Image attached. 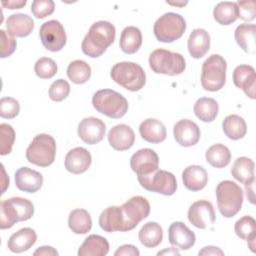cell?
I'll use <instances>...</instances> for the list:
<instances>
[{"mask_svg":"<svg viewBox=\"0 0 256 256\" xmlns=\"http://www.w3.org/2000/svg\"><path fill=\"white\" fill-rule=\"evenodd\" d=\"M116 29L108 21H97L93 23L84 37L81 48L84 54L91 58L100 57L114 42Z\"/></svg>","mask_w":256,"mask_h":256,"instance_id":"cell-1","label":"cell"},{"mask_svg":"<svg viewBox=\"0 0 256 256\" xmlns=\"http://www.w3.org/2000/svg\"><path fill=\"white\" fill-rule=\"evenodd\" d=\"M0 228L8 229L17 222L29 220L34 214L33 203L22 197H12L1 202Z\"/></svg>","mask_w":256,"mask_h":256,"instance_id":"cell-2","label":"cell"},{"mask_svg":"<svg viewBox=\"0 0 256 256\" xmlns=\"http://www.w3.org/2000/svg\"><path fill=\"white\" fill-rule=\"evenodd\" d=\"M216 198L221 215L231 218L240 211L244 195L239 185L233 181L224 180L216 187Z\"/></svg>","mask_w":256,"mask_h":256,"instance_id":"cell-3","label":"cell"},{"mask_svg":"<svg viewBox=\"0 0 256 256\" xmlns=\"http://www.w3.org/2000/svg\"><path fill=\"white\" fill-rule=\"evenodd\" d=\"M92 105L96 111L113 119L123 117L128 110L126 98L112 89L97 91L92 97Z\"/></svg>","mask_w":256,"mask_h":256,"instance_id":"cell-4","label":"cell"},{"mask_svg":"<svg viewBox=\"0 0 256 256\" xmlns=\"http://www.w3.org/2000/svg\"><path fill=\"white\" fill-rule=\"evenodd\" d=\"M112 80L129 91H139L146 83V74L143 68L129 61L116 63L110 72Z\"/></svg>","mask_w":256,"mask_h":256,"instance_id":"cell-5","label":"cell"},{"mask_svg":"<svg viewBox=\"0 0 256 256\" xmlns=\"http://www.w3.org/2000/svg\"><path fill=\"white\" fill-rule=\"evenodd\" d=\"M56 155L55 139L49 134H38L31 141L26 150L27 160L40 167L50 166Z\"/></svg>","mask_w":256,"mask_h":256,"instance_id":"cell-6","label":"cell"},{"mask_svg":"<svg viewBox=\"0 0 256 256\" xmlns=\"http://www.w3.org/2000/svg\"><path fill=\"white\" fill-rule=\"evenodd\" d=\"M227 64L225 59L218 55H210L202 65L201 71V85L211 92L220 90L226 82Z\"/></svg>","mask_w":256,"mask_h":256,"instance_id":"cell-7","label":"cell"},{"mask_svg":"<svg viewBox=\"0 0 256 256\" xmlns=\"http://www.w3.org/2000/svg\"><path fill=\"white\" fill-rule=\"evenodd\" d=\"M149 66L157 74L175 76L184 72L186 64L180 53L156 49L149 56Z\"/></svg>","mask_w":256,"mask_h":256,"instance_id":"cell-8","label":"cell"},{"mask_svg":"<svg viewBox=\"0 0 256 256\" xmlns=\"http://www.w3.org/2000/svg\"><path fill=\"white\" fill-rule=\"evenodd\" d=\"M185 30V19L180 14L174 12H168L160 16L153 27L156 39L163 43H171L178 40Z\"/></svg>","mask_w":256,"mask_h":256,"instance_id":"cell-9","label":"cell"},{"mask_svg":"<svg viewBox=\"0 0 256 256\" xmlns=\"http://www.w3.org/2000/svg\"><path fill=\"white\" fill-rule=\"evenodd\" d=\"M140 185L151 192L171 196L176 192L177 181L175 176L168 171L157 169L151 174L137 176Z\"/></svg>","mask_w":256,"mask_h":256,"instance_id":"cell-10","label":"cell"},{"mask_svg":"<svg viewBox=\"0 0 256 256\" xmlns=\"http://www.w3.org/2000/svg\"><path fill=\"white\" fill-rule=\"evenodd\" d=\"M123 229L127 232L134 229L139 222L148 217L150 213V204L148 200L142 196H134L127 200L122 206Z\"/></svg>","mask_w":256,"mask_h":256,"instance_id":"cell-11","label":"cell"},{"mask_svg":"<svg viewBox=\"0 0 256 256\" xmlns=\"http://www.w3.org/2000/svg\"><path fill=\"white\" fill-rule=\"evenodd\" d=\"M43 46L52 52L60 51L66 44V33L63 25L58 20H49L43 23L39 30Z\"/></svg>","mask_w":256,"mask_h":256,"instance_id":"cell-12","label":"cell"},{"mask_svg":"<svg viewBox=\"0 0 256 256\" xmlns=\"http://www.w3.org/2000/svg\"><path fill=\"white\" fill-rule=\"evenodd\" d=\"M215 219L214 207L207 200L196 201L189 207L188 220L193 226L199 229H206L211 226L214 224Z\"/></svg>","mask_w":256,"mask_h":256,"instance_id":"cell-13","label":"cell"},{"mask_svg":"<svg viewBox=\"0 0 256 256\" xmlns=\"http://www.w3.org/2000/svg\"><path fill=\"white\" fill-rule=\"evenodd\" d=\"M130 166L137 176L148 175L158 169L159 157L154 150L143 148L132 155Z\"/></svg>","mask_w":256,"mask_h":256,"instance_id":"cell-14","label":"cell"},{"mask_svg":"<svg viewBox=\"0 0 256 256\" xmlns=\"http://www.w3.org/2000/svg\"><path fill=\"white\" fill-rule=\"evenodd\" d=\"M77 132L83 142L89 145H94L104 138L106 126L99 118L86 117L79 123Z\"/></svg>","mask_w":256,"mask_h":256,"instance_id":"cell-15","label":"cell"},{"mask_svg":"<svg viewBox=\"0 0 256 256\" xmlns=\"http://www.w3.org/2000/svg\"><path fill=\"white\" fill-rule=\"evenodd\" d=\"M173 134L176 142L184 147L197 144L201 135L198 125L189 119L179 120L174 125Z\"/></svg>","mask_w":256,"mask_h":256,"instance_id":"cell-16","label":"cell"},{"mask_svg":"<svg viewBox=\"0 0 256 256\" xmlns=\"http://www.w3.org/2000/svg\"><path fill=\"white\" fill-rule=\"evenodd\" d=\"M168 239L171 245L181 249H190L196 241L194 232H192L183 222H173L168 229Z\"/></svg>","mask_w":256,"mask_h":256,"instance_id":"cell-17","label":"cell"},{"mask_svg":"<svg viewBox=\"0 0 256 256\" xmlns=\"http://www.w3.org/2000/svg\"><path fill=\"white\" fill-rule=\"evenodd\" d=\"M233 83L251 99H255L256 73L250 65H239L233 71Z\"/></svg>","mask_w":256,"mask_h":256,"instance_id":"cell-18","label":"cell"},{"mask_svg":"<svg viewBox=\"0 0 256 256\" xmlns=\"http://www.w3.org/2000/svg\"><path fill=\"white\" fill-rule=\"evenodd\" d=\"M108 141L113 149L117 151H125L133 146L135 134L130 126L126 124H118L110 129L108 133Z\"/></svg>","mask_w":256,"mask_h":256,"instance_id":"cell-19","label":"cell"},{"mask_svg":"<svg viewBox=\"0 0 256 256\" xmlns=\"http://www.w3.org/2000/svg\"><path fill=\"white\" fill-rule=\"evenodd\" d=\"M92 162L90 152L83 147L71 149L65 157V168L72 174H81L88 170Z\"/></svg>","mask_w":256,"mask_h":256,"instance_id":"cell-20","label":"cell"},{"mask_svg":"<svg viewBox=\"0 0 256 256\" xmlns=\"http://www.w3.org/2000/svg\"><path fill=\"white\" fill-rule=\"evenodd\" d=\"M43 184L42 175L28 167H21L15 172V185L16 187L27 193L37 192Z\"/></svg>","mask_w":256,"mask_h":256,"instance_id":"cell-21","label":"cell"},{"mask_svg":"<svg viewBox=\"0 0 256 256\" xmlns=\"http://www.w3.org/2000/svg\"><path fill=\"white\" fill-rule=\"evenodd\" d=\"M36 240V232L30 227H25L10 236L7 246L13 253H22L30 249L35 244Z\"/></svg>","mask_w":256,"mask_h":256,"instance_id":"cell-22","label":"cell"},{"mask_svg":"<svg viewBox=\"0 0 256 256\" xmlns=\"http://www.w3.org/2000/svg\"><path fill=\"white\" fill-rule=\"evenodd\" d=\"M183 184L186 189L196 192L202 190L208 182L206 170L199 165H190L182 173Z\"/></svg>","mask_w":256,"mask_h":256,"instance_id":"cell-23","label":"cell"},{"mask_svg":"<svg viewBox=\"0 0 256 256\" xmlns=\"http://www.w3.org/2000/svg\"><path fill=\"white\" fill-rule=\"evenodd\" d=\"M210 48V35L202 29H194L188 38V51L192 58L199 59L205 56Z\"/></svg>","mask_w":256,"mask_h":256,"instance_id":"cell-24","label":"cell"},{"mask_svg":"<svg viewBox=\"0 0 256 256\" xmlns=\"http://www.w3.org/2000/svg\"><path fill=\"white\" fill-rule=\"evenodd\" d=\"M139 133L145 141L149 143H160L166 139L167 131L162 122L154 118H148L141 122Z\"/></svg>","mask_w":256,"mask_h":256,"instance_id":"cell-25","label":"cell"},{"mask_svg":"<svg viewBox=\"0 0 256 256\" xmlns=\"http://www.w3.org/2000/svg\"><path fill=\"white\" fill-rule=\"evenodd\" d=\"M8 32L16 37H26L31 34L34 29V21L27 14H12L6 21Z\"/></svg>","mask_w":256,"mask_h":256,"instance_id":"cell-26","label":"cell"},{"mask_svg":"<svg viewBox=\"0 0 256 256\" xmlns=\"http://www.w3.org/2000/svg\"><path fill=\"white\" fill-rule=\"evenodd\" d=\"M99 225L106 232H122L123 215L121 206H110L103 210L99 216Z\"/></svg>","mask_w":256,"mask_h":256,"instance_id":"cell-27","label":"cell"},{"mask_svg":"<svg viewBox=\"0 0 256 256\" xmlns=\"http://www.w3.org/2000/svg\"><path fill=\"white\" fill-rule=\"evenodd\" d=\"M109 252V243L106 238L92 234L89 235L78 250L79 256H105Z\"/></svg>","mask_w":256,"mask_h":256,"instance_id":"cell-28","label":"cell"},{"mask_svg":"<svg viewBox=\"0 0 256 256\" xmlns=\"http://www.w3.org/2000/svg\"><path fill=\"white\" fill-rule=\"evenodd\" d=\"M142 44V33L135 26H128L123 29L120 35L119 45L126 54L136 53Z\"/></svg>","mask_w":256,"mask_h":256,"instance_id":"cell-29","label":"cell"},{"mask_svg":"<svg viewBox=\"0 0 256 256\" xmlns=\"http://www.w3.org/2000/svg\"><path fill=\"white\" fill-rule=\"evenodd\" d=\"M255 164L248 157H238L231 168L232 176L239 182L246 184L255 180L254 174Z\"/></svg>","mask_w":256,"mask_h":256,"instance_id":"cell-30","label":"cell"},{"mask_svg":"<svg viewBox=\"0 0 256 256\" xmlns=\"http://www.w3.org/2000/svg\"><path fill=\"white\" fill-rule=\"evenodd\" d=\"M138 237L143 246L147 248H154L162 242V227L156 222H147L140 229Z\"/></svg>","mask_w":256,"mask_h":256,"instance_id":"cell-31","label":"cell"},{"mask_svg":"<svg viewBox=\"0 0 256 256\" xmlns=\"http://www.w3.org/2000/svg\"><path fill=\"white\" fill-rule=\"evenodd\" d=\"M255 32L256 26L248 23L240 24L235 30L234 36L237 44L247 53L255 52Z\"/></svg>","mask_w":256,"mask_h":256,"instance_id":"cell-32","label":"cell"},{"mask_svg":"<svg viewBox=\"0 0 256 256\" xmlns=\"http://www.w3.org/2000/svg\"><path fill=\"white\" fill-rule=\"evenodd\" d=\"M194 113L203 122H212L218 115L219 106L215 99L208 97L199 98L194 104Z\"/></svg>","mask_w":256,"mask_h":256,"instance_id":"cell-33","label":"cell"},{"mask_svg":"<svg viewBox=\"0 0 256 256\" xmlns=\"http://www.w3.org/2000/svg\"><path fill=\"white\" fill-rule=\"evenodd\" d=\"M224 134L231 140H239L246 135L247 125L245 120L239 115H228L222 123Z\"/></svg>","mask_w":256,"mask_h":256,"instance_id":"cell-34","label":"cell"},{"mask_svg":"<svg viewBox=\"0 0 256 256\" xmlns=\"http://www.w3.org/2000/svg\"><path fill=\"white\" fill-rule=\"evenodd\" d=\"M213 17L221 25H230L239 18L236 2H219L213 10Z\"/></svg>","mask_w":256,"mask_h":256,"instance_id":"cell-35","label":"cell"},{"mask_svg":"<svg viewBox=\"0 0 256 256\" xmlns=\"http://www.w3.org/2000/svg\"><path fill=\"white\" fill-rule=\"evenodd\" d=\"M68 226L75 234H86L92 228V219L85 209H74L70 212Z\"/></svg>","mask_w":256,"mask_h":256,"instance_id":"cell-36","label":"cell"},{"mask_svg":"<svg viewBox=\"0 0 256 256\" xmlns=\"http://www.w3.org/2000/svg\"><path fill=\"white\" fill-rule=\"evenodd\" d=\"M206 161L215 168L226 167L231 160V152L223 144H214L208 148L205 154Z\"/></svg>","mask_w":256,"mask_h":256,"instance_id":"cell-37","label":"cell"},{"mask_svg":"<svg viewBox=\"0 0 256 256\" xmlns=\"http://www.w3.org/2000/svg\"><path fill=\"white\" fill-rule=\"evenodd\" d=\"M67 76L75 84H84L91 77V68L83 60H74L67 67Z\"/></svg>","mask_w":256,"mask_h":256,"instance_id":"cell-38","label":"cell"},{"mask_svg":"<svg viewBox=\"0 0 256 256\" xmlns=\"http://www.w3.org/2000/svg\"><path fill=\"white\" fill-rule=\"evenodd\" d=\"M234 230L236 235L243 240L256 238V221L251 216H243L236 221Z\"/></svg>","mask_w":256,"mask_h":256,"instance_id":"cell-39","label":"cell"},{"mask_svg":"<svg viewBox=\"0 0 256 256\" xmlns=\"http://www.w3.org/2000/svg\"><path fill=\"white\" fill-rule=\"evenodd\" d=\"M58 67L56 62L49 57H41L34 65L36 75L41 79H50L57 73Z\"/></svg>","mask_w":256,"mask_h":256,"instance_id":"cell-40","label":"cell"},{"mask_svg":"<svg viewBox=\"0 0 256 256\" xmlns=\"http://www.w3.org/2000/svg\"><path fill=\"white\" fill-rule=\"evenodd\" d=\"M0 155L4 156L12 151L15 140V131L7 123L0 124Z\"/></svg>","mask_w":256,"mask_h":256,"instance_id":"cell-41","label":"cell"},{"mask_svg":"<svg viewBox=\"0 0 256 256\" xmlns=\"http://www.w3.org/2000/svg\"><path fill=\"white\" fill-rule=\"evenodd\" d=\"M70 93V85L64 79H58L54 81L48 91L49 98L53 101L60 102L64 100Z\"/></svg>","mask_w":256,"mask_h":256,"instance_id":"cell-42","label":"cell"},{"mask_svg":"<svg viewBox=\"0 0 256 256\" xmlns=\"http://www.w3.org/2000/svg\"><path fill=\"white\" fill-rule=\"evenodd\" d=\"M20 112L19 102L12 97H3L0 100V116L5 119L15 118Z\"/></svg>","mask_w":256,"mask_h":256,"instance_id":"cell-43","label":"cell"},{"mask_svg":"<svg viewBox=\"0 0 256 256\" xmlns=\"http://www.w3.org/2000/svg\"><path fill=\"white\" fill-rule=\"evenodd\" d=\"M54 9L55 3L52 0H34L31 4V12L38 19L51 15Z\"/></svg>","mask_w":256,"mask_h":256,"instance_id":"cell-44","label":"cell"},{"mask_svg":"<svg viewBox=\"0 0 256 256\" xmlns=\"http://www.w3.org/2000/svg\"><path fill=\"white\" fill-rule=\"evenodd\" d=\"M1 40H0V57L6 58L10 55H12L16 49V40L13 35H11L9 32H6L5 30H0Z\"/></svg>","mask_w":256,"mask_h":256,"instance_id":"cell-45","label":"cell"},{"mask_svg":"<svg viewBox=\"0 0 256 256\" xmlns=\"http://www.w3.org/2000/svg\"><path fill=\"white\" fill-rule=\"evenodd\" d=\"M238 6L239 18L244 21H252L256 16V6L254 1H238L236 2Z\"/></svg>","mask_w":256,"mask_h":256,"instance_id":"cell-46","label":"cell"},{"mask_svg":"<svg viewBox=\"0 0 256 256\" xmlns=\"http://www.w3.org/2000/svg\"><path fill=\"white\" fill-rule=\"evenodd\" d=\"M115 256H139L140 252L134 245L125 244L120 246L114 253Z\"/></svg>","mask_w":256,"mask_h":256,"instance_id":"cell-47","label":"cell"},{"mask_svg":"<svg viewBox=\"0 0 256 256\" xmlns=\"http://www.w3.org/2000/svg\"><path fill=\"white\" fill-rule=\"evenodd\" d=\"M33 254L35 256H58V252L51 246H41Z\"/></svg>","mask_w":256,"mask_h":256,"instance_id":"cell-48","label":"cell"},{"mask_svg":"<svg viewBox=\"0 0 256 256\" xmlns=\"http://www.w3.org/2000/svg\"><path fill=\"white\" fill-rule=\"evenodd\" d=\"M199 255H205V256H209V255H224V252L218 248V247H215V246H206L204 247L202 250L199 251L198 253Z\"/></svg>","mask_w":256,"mask_h":256,"instance_id":"cell-49","label":"cell"},{"mask_svg":"<svg viewBox=\"0 0 256 256\" xmlns=\"http://www.w3.org/2000/svg\"><path fill=\"white\" fill-rule=\"evenodd\" d=\"M27 3L26 0H11V1H2L1 4L3 7L5 8H9V9H20L23 6H25Z\"/></svg>","mask_w":256,"mask_h":256,"instance_id":"cell-50","label":"cell"},{"mask_svg":"<svg viewBox=\"0 0 256 256\" xmlns=\"http://www.w3.org/2000/svg\"><path fill=\"white\" fill-rule=\"evenodd\" d=\"M254 183L255 180L244 184L245 189H246V194H247V199L251 204H255V194H254Z\"/></svg>","mask_w":256,"mask_h":256,"instance_id":"cell-51","label":"cell"},{"mask_svg":"<svg viewBox=\"0 0 256 256\" xmlns=\"http://www.w3.org/2000/svg\"><path fill=\"white\" fill-rule=\"evenodd\" d=\"M2 173H3V176H2V194L5 192L6 188L9 186V178L8 176L6 175V172H5V169H4V166L2 165Z\"/></svg>","mask_w":256,"mask_h":256,"instance_id":"cell-52","label":"cell"},{"mask_svg":"<svg viewBox=\"0 0 256 256\" xmlns=\"http://www.w3.org/2000/svg\"><path fill=\"white\" fill-rule=\"evenodd\" d=\"M166 254H168V255H180L179 251L176 250V249L173 248V247L167 248V249H165V250L160 251V252L157 253V255H166Z\"/></svg>","mask_w":256,"mask_h":256,"instance_id":"cell-53","label":"cell"}]
</instances>
